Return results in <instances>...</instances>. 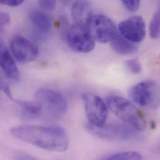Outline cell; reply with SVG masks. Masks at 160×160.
<instances>
[{"label":"cell","instance_id":"10","mask_svg":"<svg viewBox=\"0 0 160 160\" xmlns=\"http://www.w3.org/2000/svg\"><path fill=\"white\" fill-rule=\"evenodd\" d=\"M118 29L123 37L133 43L142 42L146 35L145 22L140 16H133L122 21Z\"/></svg>","mask_w":160,"mask_h":160},{"label":"cell","instance_id":"19","mask_svg":"<svg viewBox=\"0 0 160 160\" xmlns=\"http://www.w3.org/2000/svg\"><path fill=\"white\" fill-rule=\"evenodd\" d=\"M126 9L130 12L137 11L140 5L141 0H121Z\"/></svg>","mask_w":160,"mask_h":160},{"label":"cell","instance_id":"4","mask_svg":"<svg viewBox=\"0 0 160 160\" xmlns=\"http://www.w3.org/2000/svg\"><path fill=\"white\" fill-rule=\"evenodd\" d=\"M35 97L42 112H46L52 118H59L66 112L68 103L65 98L54 90L41 88L36 92Z\"/></svg>","mask_w":160,"mask_h":160},{"label":"cell","instance_id":"8","mask_svg":"<svg viewBox=\"0 0 160 160\" xmlns=\"http://www.w3.org/2000/svg\"><path fill=\"white\" fill-rule=\"evenodd\" d=\"M9 46L14 58L22 64H27L34 61L39 54L38 46L22 36H13L10 41Z\"/></svg>","mask_w":160,"mask_h":160},{"label":"cell","instance_id":"21","mask_svg":"<svg viewBox=\"0 0 160 160\" xmlns=\"http://www.w3.org/2000/svg\"><path fill=\"white\" fill-rule=\"evenodd\" d=\"M24 0H0L2 4L9 7H16L23 3Z\"/></svg>","mask_w":160,"mask_h":160},{"label":"cell","instance_id":"16","mask_svg":"<svg viewBox=\"0 0 160 160\" xmlns=\"http://www.w3.org/2000/svg\"><path fill=\"white\" fill-rule=\"evenodd\" d=\"M150 36L153 39L160 36V12H157L152 17L149 26Z\"/></svg>","mask_w":160,"mask_h":160},{"label":"cell","instance_id":"9","mask_svg":"<svg viewBox=\"0 0 160 160\" xmlns=\"http://www.w3.org/2000/svg\"><path fill=\"white\" fill-rule=\"evenodd\" d=\"M87 130L96 137L110 140L130 139L136 133L134 128H130L127 125L118 123L105 124L102 127H96L88 123Z\"/></svg>","mask_w":160,"mask_h":160},{"label":"cell","instance_id":"7","mask_svg":"<svg viewBox=\"0 0 160 160\" xmlns=\"http://www.w3.org/2000/svg\"><path fill=\"white\" fill-rule=\"evenodd\" d=\"M85 112L88 123L96 127L105 124L108 116V106L98 95L86 92L82 95Z\"/></svg>","mask_w":160,"mask_h":160},{"label":"cell","instance_id":"3","mask_svg":"<svg viewBox=\"0 0 160 160\" xmlns=\"http://www.w3.org/2000/svg\"><path fill=\"white\" fill-rule=\"evenodd\" d=\"M132 100L144 108H157L160 105V87L153 80L142 81L128 92Z\"/></svg>","mask_w":160,"mask_h":160},{"label":"cell","instance_id":"24","mask_svg":"<svg viewBox=\"0 0 160 160\" xmlns=\"http://www.w3.org/2000/svg\"><path fill=\"white\" fill-rule=\"evenodd\" d=\"M150 127H151L152 129H155L156 128V123H155V122L152 121L151 122V123H150Z\"/></svg>","mask_w":160,"mask_h":160},{"label":"cell","instance_id":"17","mask_svg":"<svg viewBox=\"0 0 160 160\" xmlns=\"http://www.w3.org/2000/svg\"><path fill=\"white\" fill-rule=\"evenodd\" d=\"M107 160H142V157L140 153L137 152H123L115 153L108 158Z\"/></svg>","mask_w":160,"mask_h":160},{"label":"cell","instance_id":"22","mask_svg":"<svg viewBox=\"0 0 160 160\" xmlns=\"http://www.w3.org/2000/svg\"><path fill=\"white\" fill-rule=\"evenodd\" d=\"M10 16L8 13L1 12V28L8 25L10 22Z\"/></svg>","mask_w":160,"mask_h":160},{"label":"cell","instance_id":"2","mask_svg":"<svg viewBox=\"0 0 160 160\" xmlns=\"http://www.w3.org/2000/svg\"><path fill=\"white\" fill-rule=\"evenodd\" d=\"M111 111L122 121L137 131L146 128L147 122L142 112L130 101L119 96H110L106 99Z\"/></svg>","mask_w":160,"mask_h":160},{"label":"cell","instance_id":"18","mask_svg":"<svg viewBox=\"0 0 160 160\" xmlns=\"http://www.w3.org/2000/svg\"><path fill=\"white\" fill-rule=\"evenodd\" d=\"M127 69L133 74H138L142 72V68L140 62L138 59H130L125 62Z\"/></svg>","mask_w":160,"mask_h":160},{"label":"cell","instance_id":"15","mask_svg":"<svg viewBox=\"0 0 160 160\" xmlns=\"http://www.w3.org/2000/svg\"><path fill=\"white\" fill-rule=\"evenodd\" d=\"M15 102L20 106L29 115L32 117L40 116L42 113L41 106L37 102H31L25 100H16Z\"/></svg>","mask_w":160,"mask_h":160},{"label":"cell","instance_id":"1","mask_svg":"<svg viewBox=\"0 0 160 160\" xmlns=\"http://www.w3.org/2000/svg\"><path fill=\"white\" fill-rule=\"evenodd\" d=\"M11 133L26 143L51 152H65L69 144L66 132L56 127L20 125L11 128Z\"/></svg>","mask_w":160,"mask_h":160},{"label":"cell","instance_id":"11","mask_svg":"<svg viewBox=\"0 0 160 160\" xmlns=\"http://www.w3.org/2000/svg\"><path fill=\"white\" fill-rule=\"evenodd\" d=\"M14 59L7 48L3 44H1L0 56L1 69L8 78L14 81H18L19 79V72Z\"/></svg>","mask_w":160,"mask_h":160},{"label":"cell","instance_id":"20","mask_svg":"<svg viewBox=\"0 0 160 160\" xmlns=\"http://www.w3.org/2000/svg\"><path fill=\"white\" fill-rule=\"evenodd\" d=\"M40 8L46 11H52L55 9L57 0H38Z\"/></svg>","mask_w":160,"mask_h":160},{"label":"cell","instance_id":"13","mask_svg":"<svg viewBox=\"0 0 160 160\" xmlns=\"http://www.w3.org/2000/svg\"><path fill=\"white\" fill-rule=\"evenodd\" d=\"M32 24L41 32L48 33L51 29L52 22L50 17L39 9H32L29 14Z\"/></svg>","mask_w":160,"mask_h":160},{"label":"cell","instance_id":"5","mask_svg":"<svg viewBox=\"0 0 160 160\" xmlns=\"http://www.w3.org/2000/svg\"><path fill=\"white\" fill-rule=\"evenodd\" d=\"M87 26L95 41L100 43L110 42L119 34L114 22L103 14H93Z\"/></svg>","mask_w":160,"mask_h":160},{"label":"cell","instance_id":"14","mask_svg":"<svg viewBox=\"0 0 160 160\" xmlns=\"http://www.w3.org/2000/svg\"><path fill=\"white\" fill-rule=\"evenodd\" d=\"M111 46L115 52L120 55L126 56L135 53L138 49L135 43L127 40L118 34L111 42Z\"/></svg>","mask_w":160,"mask_h":160},{"label":"cell","instance_id":"6","mask_svg":"<svg viewBox=\"0 0 160 160\" xmlns=\"http://www.w3.org/2000/svg\"><path fill=\"white\" fill-rule=\"evenodd\" d=\"M67 42L69 48L75 52L88 53L95 46V40L87 25L74 23L67 34Z\"/></svg>","mask_w":160,"mask_h":160},{"label":"cell","instance_id":"23","mask_svg":"<svg viewBox=\"0 0 160 160\" xmlns=\"http://www.w3.org/2000/svg\"><path fill=\"white\" fill-rule=\"evenodd\" d=\"M1 89L3 91V92L11 100H13L11 90L9 88V87L8 85V84L4 82H1Z\"/></svg>","mask_w":160,"mask_h":160},{"label":"cell","instance_id":"12","mask_svg":"<svg viewBox=\"0 0 160 160\" xmlns=\"http://www.w3.org/2000/svg\"><path fill=\"white\" fill-rule=\"evenodd\" d=\"M71 15L74 23L85 24L93 15L90 3L88 0H76L71 8Z\"/></svg>","mask_w":160,"mask_h":160}]
</instances>
